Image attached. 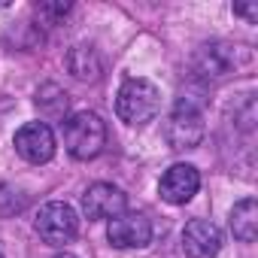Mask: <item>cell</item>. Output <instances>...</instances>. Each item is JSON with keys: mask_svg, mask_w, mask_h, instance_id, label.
<instances>
[{"mask_svg": "<svg viewBox=\"0 0 258 258\" xmlns=\"http://www.w3.org/2000/svg\"><path fill=\"white\" fill-rule=\"evenodd\" d=\"M158 109H161V91L155 82L143 76L121 82L115 94V112L124 124H146L158 115Z\"/></svg>", "mask_w": 258, "mask_h": 258, "instance_id": "cell-1", "label": "cell"}, {"mask_svg": "<svg viewBox=\"0 0 258 258\" xmlns=\"http://www.w3.org/2000/svg\"><path fill=\"white\" fill-rule=\"evenodd\" d=\"M64 146L76 161H91L106 146V124L97 112H73L64 118Z\"/></svg>", "mask_w": 258, "mask_h": 258, "instance_id": "cell-2", "label": "cell"}, {"mask_svg": "<svg viewBox=\"0 0 258 258\" xmlns=\"http://www.w3.org/2000/svg\"><path fill=\"white\" fill-rule=\"evenodd\" d=\"M34 228H37V234H40L43 243H49V246H67L76 237V231H79V219H76L73 207L52 201V204L40 207Z\"/></svg>", "mask_w": 258, "mask_h": 258, "instance_id": "cell-3", "label": "cell"}, {"mask_svg": "<svg viewBox=\"0 0 258 258\" xmlns=\"http://www.w3.org/2000/svg\"><path fill=\"white\" fill-rule=\"evenodd\" d=\"M164 137H167L170 149H195L204 140V115H201V109L179 100L176 109L170 112L167 124H164Z\"/></svg>", "mask_w": 258, "mask_h": 258, "instance_id": "cell-4", "label": "cell"}, {"mask_svg": "<svg viewBox=\"0 0 258 258\" xmlns=\"http://www.w3.org/2000/svg\"><path fill=\"white\" fill-rule=\"evenodd\" d=\"M55 134L46 121H28L16 131V152L31 164H46L55 158Z\"/></svg>", "mask_w": 258, "mask_h": 258, "instance_id": "cell-5", "label": "cell"}, {"mask_svg": "<svg viewBox=\"0 0 258 258\" xmlns=\"http://www.w3.org/2000/svg\"><path fill=\"white\" fill-rule=\"evenodd\" d=\"M106 237L115 249H143L152 240V222L143 213H121L109 219Z\"/></svg>", "mask_w": 258, "mask_h": 258, "instance_id": "cell-6", "label": "cell"}, {"mask_svg": "<svg viewBox=\"0 0 258 258\" xmlns=\"http://www.w3.org/2000/svg\"><path fill=\"white\" fill-rule=\"evenodd\" d=\"M124 207H127V198L112 182H94L82 195V210L88 219H115L124 213Z\"/></svg>", "mask_w": 258, "mask_h": 258, "instance_id": "cell-7", "label": "cell"}, {"mask_svg": "<svg viewBox=\"0 0 258 258\" xmlns=\"http://www.w3.org/2000/svg\"><path fill=\"white\" fill-rule=\"evenodd\" d=\"M201 188V173L191 167V164H173L170 170H164L161 182H158V191L167 204H188Z\"/></svg>", "mask_w": 258, "mask_h": 258, "instance_id": "cell-8", "label": "cell"}, {"mask_svg": "<svg viewBox=\"0 0 258 258\" xmlns=\"http://www.w3.org/2000/svg\"><path fill=\"white\" fill-rule=\"evenodd\" d=\"M182 249L188 258H216L222 249V234L210 219H191L182 231Z\"/></svg>", "mask_w": 258, "mask_h": 258, "instance_id": "cell-9", "label": "cell"}, {"mask_svg": "<svg viewBox=\"0 0 258 258\" xmlns=\"http://www.w3.org/2000/svg\"><path fill=\"white\" fill-rule=\"evenodd\" d=\"M237 52L240 49L228 46V43H210V46H204L198 52V70H201V76H207V79L228 76L234 70V64H237Z\"/></svg>", "mask_w": 258, "mask_h": 258, "instance_id": "cell-10", "label": "cell"}, {"mask_svg": "<svg viewBox=\"0 0 258 258\" xmlns=\"http://www.w3.org/2000/svg\"><path fill=\"white\" fill-rule=\"evenodd\" d=\"M231 231L240 243H252L258 234V204L255 198H243L231 210Z\"/></svg>", "mask_w": 258, "mask_h": 258, "instance_id": "cell-11", "label": "cell"}, {"mask_svg": "<svg viewBox=\"0 0 258 258\" xmlns=\"http://www.w3.org/2000/svg\"><path fill=\"white\" fill-rule=\"evenodd\" d=\"M67 67L76 79H97L100 73V58L91 46H76L70 55H67Z\"/></svg>", "mask_w": 258, "mask_h": 258, "instance_id": "cell-12", "label": "cell"}, {"mask_svg": "<svg viewBox=\"0 0 258 258\" xmlns=\"http://www.w3.org/2000/svg\"><path fill=\"white\" fill-rule=\"evenodd\" d=\"M237 16H243L246 22H258V4H237L234 7Z\"/></svg>", "mask_w": 258, "mask_h": 258, "instance_id": "cell-13", "label": "cell"}, {"mask_svg": "<svg viewBox=\"0 0 258 258\" xmlns=\"http://www.w3.org/2000/svg\"><path fill=\"white\" fill-rule=\"evenodd\" d=\"M55 258H76V255H70V252H61V255H55Z\"/></svg>", "mask_w": 258, "mask_h": 258, "instance_id": "cell-14", "label": "cell"}, {"mask_svg": "<svg viewBox=\"0 0 258 258\" xmlns=\"http://www.w3.org/2000/svg\"><path fill=\"white\" fill-rule=\"evenodd\" d=\"M0 258H4V255H0Z\"/></svg>", "mask_w": 258, "mask_h": 258, "instance_id": "cell-15", "label": "cell"}]
</instances>
